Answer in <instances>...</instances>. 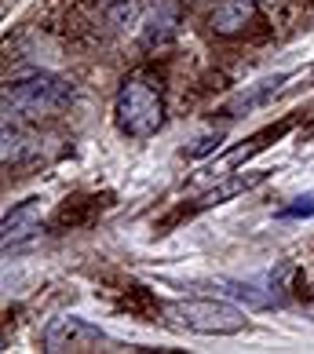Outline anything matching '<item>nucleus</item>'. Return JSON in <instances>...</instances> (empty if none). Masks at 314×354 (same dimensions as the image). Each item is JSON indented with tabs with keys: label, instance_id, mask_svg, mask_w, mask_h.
I'll return each instance as SVG.
<instances>
[{
	"label": "nucleus",
	"instance_id": "1",
	"mask_svg": "<svg viewBox=\"0 0 314 354\" xmlns=\"http://www.w3.org/2000/svg\"><path fill=\"white\" fill-rule=\"evenodd\" d=\"M165 314L179 329H190L201 336H234L248 329L245 310L227 304V299H176V304L165 307Z\"/></svg>",
	"mask_w": 314,
	"mask_h": 354
},
{
	"label": "nucleus",
	"instance_id": "2",
	"mask_svg": "<svg viewBox=\"0 0 314 354\" xmlns=\"http://www.w3.org/2000/svg\"><path fill=\"white\" fill-rule=\"evenodd\" d=\"M113 121L128 139H150L165 124V102L147 81H124L113 102Z\"/></svg>",
	"mask_w": 314,
	"mask_h": 354
},
{
	"label": "nucleus",
	"instance_id": "3",
	"mask_svg": "<svg viewBox=\"0 0 314 354\" xmlns=\"http://www.w3.org/2000/svg\"><path fill=\"white\" fill-rule=\"evenodd\" d=\"M73 99V88L62 81V77H51V73H30V77H19L11 81L4 91V102L11 110H19L26 117H48V113H59L66 110Z\"/></svg>",
	"mask_w": 314,
	"mask_h": 354
},
{
	"label": "nucleus",
	"instance_id": "4",
	"mask_svg": "<svg viewBox=\"0 0 314 354\" xmlns=\"http://www.w3.org/2000/svg\"><path fill=\"white\" fill-rule=\"evenodd\" d=\"M102 339H107V333L99 329V325H91L84 318H77V314H62V318H55L48 325L44 333V347L51 354H66V351H95Z\"/></svg>",
	"mask_w": 314,
	"mask_h": 354
},
{
	"label": "nucleus",
	"instance_id": "5",
	"mask_svg": "<svg viewBox=\"0 0 314 354\" xmlns=\"http://www.w3.org/2000/svg\"><path fill=\"white\" fill-rule=\"evenodd\" d=\"M252 19H256V0H219L208 22H212V30L219 37H234V33H241Z\"/></svg>",
	"mask_w": 314,
	"mask_h": 354
},
{
	"label": "nucleus",
	"instance_id": "6",
	"mask_svg": "<svg viewBox=\"0 0 314 354\" xmlns=\"http://www.w3.org/2000/svg\"><path fill=\"white\" fill-rule=\"evenodd\" d=\"M41 216H44V198H30L19 208H11V212L4 216V241H19V238H26V234H33Z\"/></svg>",
	"mask_w": 314,
	"mask_h": 354
},
{
	"label": "nucleus",
	"instance_id": "7",
	"mask_svg": "<svg viewBox=\"0 0 314 354\" xmlns=\"http://www.w3.org/2000/svg\"><path fill=\"white\" fill-rule=\"evenodd\" d=\"M267 179V172H259V168H252L248 176H230L223 187H212L205 194V205H223V201H230L234 194H245V190H252L256 183H264Z\"/></svg>",
	"mask_w": 314,
	"mask_h": 354
},
{
	"label": "nucleus",
	"instance_id": "8",
	"mask_svg": "<svg viewBox=\"0 0 314 354\" xmlns=\"http://www.w3.org/2000/svg\"><path fill=\"white\" fill-rule=\"evenodd\" d=\"M107 15L117 30H132L142 11H139V0H107Z\"/></svg>",
	"mask_w": 314,
	"mask_h": 354
},
{
	"label": "nucleus",
	"instance_id": "9",
	"mask_svg": "<svg viewBox=\"0 0 314 354\" xmlns=\"http://www.w3.org/2000/svg\"><path fill=\"white\" fill-rule=\"evenodd\" d=\"M26 142H30L26 132L11 121V113H8L4 117V161H19V157L26 153Z\"/></svg>",
	"mask_w": 314,
	"mask_h": 354
},
{
	"label": "nucleus",
	"instance_id": "10",
	"mask_svg": "<svg viewBox=\"0 0 314 354\" xmlns=\"http://www.w3.org/2000/svg\"><path fill=\"white\" fill-rule=\"evenodd\" d=\"M172 37V19L168 15H150L147 26H142V44L154 48V44H165Z\"/></svg>",
	"mask_w": 314,
	"mask_h": 354
},
{
	"label": "nucleus",
	"instance_id": "11",
	"mask_svg": "<svg viewBox=\"0 0 314 354\" xmlns=\"http://www.w3.org/2000/svg\"><path fill=\"white\" fill-rule=\"evenodd\" d=\"M278 216L281 219H307V216H314V190L311 194H299V198L293 205H285Z\"/></svg>",
	"mask_w": 314,
	"mask_h": 354
}]
</instances>
